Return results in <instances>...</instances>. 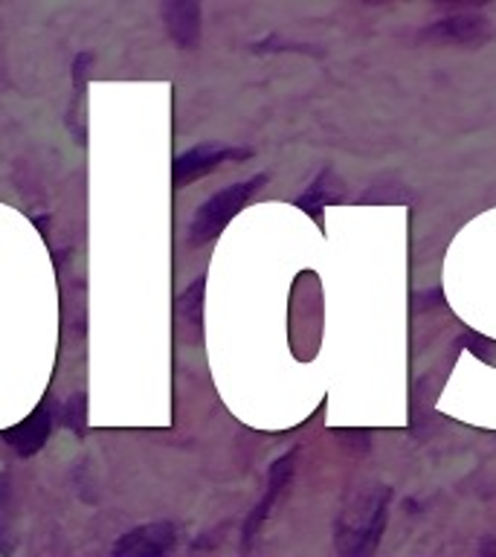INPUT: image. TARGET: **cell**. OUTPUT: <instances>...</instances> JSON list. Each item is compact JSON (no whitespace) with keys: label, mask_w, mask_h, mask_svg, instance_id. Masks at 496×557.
Segmentation results:
<instances>
[{"label":"cell","mask_w":496,"mask_h":557,"mask_svg":"<svg viewBox=\"0 0 496 557\" xmlns=\"http://www.w3.org/2000/svg\"><path fill=\"white\" fill-rule=\"evenodd\" d=\"M389 487L374 485L372 491L357 494L351 503L343 508V517L337 522V543L343 557H372V552L381 543V534L386 529V511H389Z\"/></svg>","instance_id":"obj_1"},{"label":"cell","mask_w":496,"mask_h":557,"mask_svg":"<svg viewBox=\"0 0 496 557\" xmlns=\"http://www.w3.org/2000/svg\"><path fill=\"white\" fill-rule=\"evenodd\" d=\"M268 183V174H256L250 181H241V183H233V186H226V189L215 191L212 198L203 200L191 218L189 224V242L191 244H209L215 242L218 235L224 233L226 224L233 221L238 212H241L250 198L256 191L261 189Z\"/></svg>","instance_id":"obj_2"},{"label":"cell","mask_w":496,"mask_h":557,"mask_svg":"<svg viewBox=\"0 0 496 557\" xmlns=\"http://www.w3.org/2000/svg\"><path fill=\"white\" fill-rule=\"evenodd\" d=\"M252 151L250 148H235V146H195L189 151L174 157L172 165V181L177 189L189 186V183L200 181L203 174L215 172L221 163L230 160H247Z\"/></svg>","instance_id":"obj_3"},{"label":"cell","mask_w":496,"mask_h":557,"mask_svg":"<svg viewBox=\"0 0 496 557\" xmlns=\"http://www.w3.org/2000/svg\"><path fill=\"white\" fill-rule=\"evenodd\" d=\"M174 546L172 522H148L139 529L128 531L113 546V557H165Z\"/></svg>","instance_id":"obj_4"},{"label":"cell","mask_w":496,"mask_h":557,"mask_svg":"<svg viewBox=\"0 0 496 557\" xmlns=\"http://www.w3.org/2000/svg\"><path fill=\"white\" fill-rule=\"evenodd\" d=\"M50 430L52 409L50 404L44 400V404H38V409H35L33 416L24 418L21 424L9 426L7 433H3V438H7V444L17 453V456H35V453L47 444V438H50Z\"/></svg>","instance_id":"obj_5"},{"label":"cell","mask_w":496,"mask_h":557,"mask_svg":"<svg viewBox=\"0 0 496 557\" xmlns=\"http://www.w3.org/2000/svg\"><path fill=\"white\" fill-rule=\"evenodd\" d=\"M487 17L479 12H456V15L435 21L426 29V38L442 44H482L487 38Z\"/></svg>","instance_id":"obj_6"},{"label":"cell","mask_w":496,"mask_h":557,"mask_svg":"<svg viewBox=\"0 0 496 557\" xmlns=\"http://www.w3.org/2000/svg\"><path fill=\"white\" fill-rule=\"evenodd\" d=\"M163 21L181 50H195L200 44V3L195 0H174L163 7Z\"/></svg>","instance_id":"obj_7"},{"label":"cell","mask_w":496,"mask_h":557,"mask_svg":"<svg viewBox=\"0 0 496 557\" xmlns=\"http://www.w3.org/2000/svg\"><path fill=\"white\" fill-rule=\"evenodd\" d=\"M294 459H296V453H287V456H282V459L270 468V485H268V496L261 499V505L252 511L250 522H247V540H252V531L259 529L261 520L268 517L270 508L276 505L278 494L285 491V485L290 482V476H294Z\"/></svg>","instance_id":"obj_8"},{"label":"cell","mask_w":496,"mask_h":557,"mask_svg":"<svg viewBox=\"0 0 496 557\" xmlns=\"http://www.w3.org/2000/svg\"><path fill=\"white\" fill-rule=\"evenodd\" d=\"M203 287H207V276H198L177 299V313L183 322V337L195 343L200 337V325H203Z\"/></svg>","instance_id":"obj_9"},{"label":"cell","mask_w":496,"mask_h":557,"mask_svg":"<svg viewBox=\"0 0 496 557\" xmlns=\"http://www.w3.org/2000/svg\"><path fill=\"white\" fill-rule=\"evenodd\" d=\"M94 70V55L90 52H78L73 61V87H76V102L70 104L67 125L76 131L78 143H85V90H87V76Z\"/></svg>","instance_id":"obj_10"},{"label":"cell","mask_w":496,"mask_h":557,"mask_svg":"<svg viewBox=\"0 0 496 557\" xmlns=\"http://www.w3.org/2000/svg\"><path fill=\"white\" fill-rule=\"evenodd\" d=\"M331 181H334V174H331L328 169H325V172H322L320 177H317V181H313L311 186H308V191L296 198V207L305 209V212H311V215H317V212H320V209L325 207V203H331V200H337L339 191L334 189V186H331Z\"/></svg>","instance_id":"obj_11"},{"label":"cell","mask_w":496,"mask_h":557,"mask_svg":"<svg viewBox=\"0 0 496 557\" xmlns=\"http://www.w3.org/2000/svg\"><path fill=\"white\" fill-rule=\"evenodd\" d=\"M64 424H67L70 430H76V433H85V424H87L85 392H76V395H70L67 407H64Z\"/></svg>","instance_id":"obj_12"}]
</instances>
